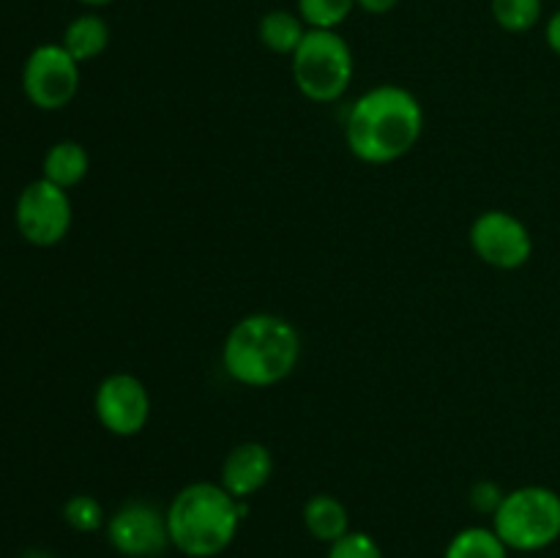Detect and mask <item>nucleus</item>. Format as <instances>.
<instances>
[{"label": "nucleus", "instance_id": "nucleus-13", "mask_svg": "<svg viewBox=\"0 0 560 558\" xmlns=\"http://www.w3.org/2000/svg\"><path fill=\"white\" fill-rule=\"evenodd\" d=\"M88 170H91V156L88 148L77 140L52 142L42 159V178L66 191L80 186L88 178Z\"/></svg>", "mask_w": 560, "mask_h": 558}, {"label": "nucleus", "instance_id": "nucleus-17", "mask_svg": "<svg viewBox=\"0 0 560 558\" xmlns=\"http://www.w3.org/2000/svg\"><path fill=\"white\" fill-rule=\"evenodd\" d=\"M492 20L506 33L534 31L545 14V0H490Z\"/></svg>", "mask_w": 560, "mask_h": 558}, {"label": "nucleus", "instance_id": "nucleus-25", "mask_svg": "<svg viewBox=\"0 0 560 558\" xmlns=\"http://www.w3.org/2000/svg\"><path fill=\"white\" fill-rule=\"evenodd\" d=\"M77 3L91 5V9H98V5H109V3H115V0H77Z\"/></svg>", "mask_w": 560, "mask_h": 558}, {"label": "nucleus", "instance_id": "nucleus-1", "mask_svg": "<svg viewBox=\"0 0 560 558\" xmlns=\"http://www.w3.org/2000/svg\"><path fill=\"white\" fill-rule=\"evenodd\" d=\"M424 135V107L413 91L381 82L345 115V142L359 162L383 167L408 156Z\"/></svg>", "mask_w": 560, "mask_h": 558}, {"label": "nucleus", "instance_id": "nucleus-19", "mask_svg": "<svg viewBox=\"0 0 560 558\" xmlns=\"http://www.w3.org/2000/svg\"><path fill=\"white\" fill-rule=\"evenodd\" d=\"M107 509L91 492H77L63 503V520L77 534H96L107 525Z\"/></svg>", "mask_w": 560, "mask_h": 558}, {"label": "nucleus", "instance_id": "nucleus-12", "mask_svg": "<svg viewBox=\"0 0 560 558\" xmlns=\"http://www.w3.org/2000/svg\"><path fill=\"white\" fill-rule=\"evenodd\" d=\"M301 520H304L306 534L323 545H331L350 531L348 507H345L342 498L331 496V492H315V496L306 498Z\"/></svg>", "mask_w": 560, "mask_h": 558}, {"label": "nucleus", "instance_id": "nucleus-22", "mask_svg": "<svg viewBox=\"0 0 560 558\" xmlns=\"http://www.w3.org/2000/svg\"><path fill=\"white\" fill-rule=\"evenodd\" d=\"M399 0H355V5H359L361 11H366V14H375V16H383L388 14V11L397 9Z\"/></svg>", "mask_w": 560, "mask_h": 558}, {"label": "nucleus", "instance_id": "nucleus-18", "mask_svg": "<svg viewBox=\"0 0 560 558\" xmlns=\"http://www.w3.org/2000/svg\"><path fill=\"white\" fill-rule=\"evenodd\" d=\"M353 9H359L355 0H299L295 3V11L312 31H337L353 14Z\"/></svg>", "mask_w": 560, "mask_h": 558}, {"label": "nucleus", "instance_id": "nucleus-16", "mask_svg": "<svg viewBox=\"0 0 560 558\" xmlns=\"http://www.w3.org/2000/svg\"><path fill=\"white\" fill-rule=\"evenodd\" d=\"M509 553L492 525H468L448 539L443 558H509Z\"/></svg>", "mask_w": 560, "mask_h": 558}, {"label": "nucleus", "instance_id": "nucleus-9", "mask_svg": "<svg viewBox=\"0 0 560 558\" xmlns=\"http://www.w3.org/2000/svg\"><path fill=\"white\" fill-rule=\"evenodd\" d=\"M109 547L124 558H159L170 550L167 512L156 503L131 498L124 501L104 525Z\"/></svg>", "mask_w": 560, "mask_h": 558}, {"label": "nucleus", "instance_id": "nucleus-3", "mask_svg": "<svg viewBox=\"0 0 560 558\" xmlns=\"http://www.w3.org/2000/svg\"><path fill=\"white\" fill-rule=\"evenodd\" d=\"M167 512L170 545L186 558H217L238 536L246 501L230 496L219 481H189L173 496Z\"/></svg>", "mask_w": 560, "mask_h": 558}, {"label": "nucleus", "instance_id": "nucleus-14", "mask_svg": "<svg viewBox=\"0 0 560 558\" xmlns=\"http://www.w3.org/2000/svg\"><path fill=\"white\" fill-rule=\"evenodd\" d=\"M66 53L77 60V63H91L98 55L107 53L109 47V25L102 14L96 11H85V14L74 16L66 25L63 38H60Z\"/></svg>", "mask_w": 560, "mask_h": 558}, {"label": "nucleus", "instance_id": "nucleus-20", "mask_svg": "<svg viewBox=\"0 0 560 558\" xmlns=\"http://www.w3.org/2000/svg\"><path fill=\"white\" fill-rule=\"evenodd\" d=\"M326 558H383V550L375 536L350 528L348 534L328 545Z\"/></svg>", "mask_w": 560, "mask_h": 558}, {"label": "nucleus", "instance_id": "nucleus-24", "mask_svg": "<svg viewBox=\"0 0 560 558\" xmlns=\"http://www.w3.org/2000/svg\"><path fill=\"white\" fill-rule=\"evenodd\" d=\"M22 558H55L49 550H42V547H31V550L22 553Z\"/></svg>", "mask_w": 560, "mask_h": 558}, {"label": "nucleus", "instance_id": "nucleus-4", "mask_svg": "<svg viewBox=\"0 0 560 558\" xmlns=\"http://www.w3.org/2000/svg\"><path fill=\"white\" fill-rule=\"evenodd\" d=\"M490 520L512 553L547 550L560 539V492L545 485L514 487Z\"/></svg>", "mask_w": 560, "mask_h": 558}, {"label": "nucleus", "instance_id": "nucleus-10", "mask_svg": "<svg viewBox=\"0 0 560 558\" xmlns=\"http://www.w3.org/2000/svg\"><path fill=\"white\" fill-rule=\"evenodd\" d=\"M98 425L115 438H135L151 421V392L131 372H109L93 394Z\"/></svg>", "mask_w": 560, "mask_h": 558}, {"label": "nucleus", "instance_id": "nucleus-6", "mask_svg": "<svg viewBox=\"0 0 560 558\" xmlns=\"http://www.w3.org/2000/svg\"><path fill=\"white\" fill-rule=\"evenodd\" d=\"M22 93L44 113L69 107L80 93V63L63 49V44H38L22 63Z\"/></svg>", "mask_w": 560, "mask_h": 558}, {"label": "nucleus", "instance_id": "nucleus-7", "mask_svg": "<svg viewBox=\"0 0 560 558\" xmlns=\"http://www.w3.org/2000/svg\"><path fill=\"white\" fill-rule=\"evenodd\" d=\"M14 222L27 244L42 246V249L60 244L74 222L69 191L49 184L47 178L31 181L16 197Z\"/></svg>", "mask_w": 560, "mask_h": 558}, {"label": "nucleus", "instance_id": "nucleus-11", "mask_svg": "<svg viewBox=\"0 0 560 558\" xmlns=\"http://www.w3.org/2000/svg\"><path fill=\"white\" fill-rule=\"evenodd\" d=\"M273 476V454L266 443L244 441L228 452L219 485L238 501H249Z\"/></svg>", "mask_w": 560, "mask_h": 558}, {"label": "nucleus", "instance_id": "nucleus-23", "mask_svg": "<svg viewBox=\"0 0 560 558\" xmlns=\"http://www.w3.org/2000/svg\"><path fill=\"white\" fill-rule=\"evenodd\" d=\"M545 38H547V47H550L552 53H556L560 58V9L550 16V20H547Z\"/></svg>", "mask_w": 560, "mask_h": 558}, {"label": "nucleus", "instance_id": "nucleus-21", "mask_svg": "<svg viewBox=\"0 0 560 558\" xmlns=\"http://www.w3.org/2000/svg\"><path fill=\"white\" fill-rule=\"evenodd\" d=\"M503 496H506V490H501V485H498V481L481 479V481H476L474 487H470L468 503H470V509H474V512L490 514V518H492V514H495V509L501 507Z\"/></svg>", "mask_w": 560, "mask_h": 558}, {"label": "nucleus", "instance_id": "nucleus-5", "mask_svg": "<svg viewBox=\"0 0 560 558\" xmlns=\"http://www.w3.org/2000/svg\"><path fill=\"white\" fill-rule=\"evenodd\" d=\"M290 71L301 96L315 104H334L348 93L353 82V49L339 31L310 27L290 58Z\"/></svg>", "mask_w": 560, "mask_h": 558}, {"label": "nucleus", "instance_id": "nucleus-15", "mask_svg": "<svg viewBox=\"0 0 560 558\" xmlns=\"http://www.w3.org/2000/svg\"><path fill=\"white\" fill-rule=\"evenodd\" d=\"M306 22L301 20L299 11L288 9H273L266 11L257 22V38H260L262 47L273 55H288L293 58V53L299 49V44L306 36Z\"/></svg>", "mask_w": 560, "mask_h": 558}, {"label": "nucleus", "instance_id": "nucleus-2", "mask_svg": "<svg viewBox=\"0 0 560 558\" xmlns=\"http://www.w3.org/2000/svg\"><path fill=\"white\" fill-rule=\"evenodd\" d=\"M301 334L273 312L244 315L222 342V367L246 388H271L288 381L301 361Z\"/></svg>", "mask_w": 560, "mask_h": 558}, {"label": "nucleus", "instance_id": "nucleus-8", "mask_svg": "<svg viewBox=\"0 0 560 558\" xmlns=\"http://www.w3.org/2000/svg\"><path fill=\"white\" fill-rule=\"evenodd\" d=\"M468 241L474 255L498 271H517L534 255V235L528 224L503 208L481 211L470 222Z\"/></svg>", "mask_w": 560, "mask_h": 558}]
</instances>
